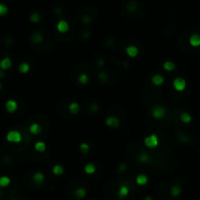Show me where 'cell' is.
I'll return each mask as SVG.
<instances>
[{"mask_svg":"<svg viewBox=\"0 0 200 200\" xmlns=\"http://www.w3.org/2000/svg\"><path fill=\"white\" fill-rule=\"evenodd\" d=\"M23 139L22 134L19 131H10L6 134V140L12 143H20Z\"/></svg>","mask_w":200,"mask_h":200,"instance_id":"2","label":"cell"},{"mask_svg":"<svg viewBox=\"0 0 200 200\" xmlns=\"http://www.w3.org/2000/svg\"><path fill=\"white\" fill-rule=\"evenodd\" d=\"M126 169H127V165L126 164H121V166H120V168H119V173H122V172H125L126 171Z\"/></svg>","mask_w":200,"mask_h":200,"instance_id":"36","label":"cell"},{"mask_svg":"<svg viewBox=\"0 0 200 200\" xmlns=\"http://www.w3.org/2000/svg\"><path fill=\"white\" fill-rule=\"evenodd\" d=\"M125 51H126L127 55H128L129 57H131V58L136 57V56L138 55V53H139L138 47L134 46V45H129V46H127L125 48Z\"/></svg>","mask_w":200,"mask_h":200,"instance_id":"7","label":"cell"},{"mask_svg":"<svg viewBox=\"0 0 200 200\" xmlns=\"http://www.w3.org/2000/svg\"><path fill=\"white\" fill-rule=\"evenodd\" d=\"M0 198H1V194H0Z\"/></svg>","mask_w":200,"mask_h":200,"instance_id":"41","label":"cell"},{"mask_svg":"<svg viewBox=\"0 0 200 200\" xmlns=\"http://www.w3.org/2000/svg\"><path fill=\"white\" fill-rule=\"evenodd\" d=\"M136 183L138 185H145L148 183V178L145 175L140 174V175H138L136 177Z\"/></svg>","mask_w":200,"mask_h":200,"instance_id":"23","label":"cell"},{"mask_svg":"<svg viewBox=\"0 0 200 200\" xmlns=\"http://www.w3.org/2000/svg\"><path fill=\"white\" fill-rule=\"evenodd\" d=\"M34 149L38 151V152H44L46 150V144L43 141H37L34 144Z\"/></svg>","mask_w":200,"mask_h":200,"instance_id":"27","label":"cell"},{"mask_svg":"<svg viewBox=\"0 0 200 200\" xmlns=\"http://www.w3.org/2000/svg\"><path fill=\"white\" fill-rule=\"evenodd\" d=\"M12 60L9 57H4L3 59L0 60V69L3 70V71H6V70H9L11 67H12Z\"/></svg>","mask_w":200,"mask_h":200,"instance_id":"10","label":"cell"},{"mask_svg":"<svg viewBox=\"0 0 200 200\" xmlns=\"http://www.w3.org/2000/svg\"><path fill=\"white\" fill-rule=\"evenodd\" d=\"M105 124H106L108 127H110V128L115 129L120 126V120H119L116 116H109V117L106 119V121H105Z\"/></svg>","mask_w":200,"mask_h":200,"instance_id":"5","label":"cell"},{"mask_svg":"<svg viewBox=\"0 0 200 200\" xmlns=\"http://www.w3.org/2000/svg\"><path fill=\"white\" fill-rule=\"evenodd\" d=\"M8 13V7L5 4L0 3V16H5Z\"/></svg>","mask_w":200,"mask_h":200,"instance_id":"33","label":"cell"},{"mask_svg":"<svg viewBox=\"0 0 200 200\" xmlns=\"http://www.w3.org/2000/svg\"><path fill=\"white\" fill-rule=\"evenodd\" d=\"M90 145L87 144V143H85V142H83L82 143V144L80 145V152H82L83 154H87L88 153V151H90Z\"/></svg>","mask_w":200,"mask_h":200,"instance_id":"31","label":"cell"},{"mask_svg":"<svg viewBox=\"0 0 200 200\" xmlns=\"http://www.w3.org/2000/svg\"><path fill=\"white\" fill-rule=\"evenodd\" d=\"M137 7H138V4H137V2L134 1V0H131V1H129L128 3L126 4V9L131 13L136 12L137 10Z\"/></svg>","mask_w":200,"mask_h":200,"instance_id":"16","label":"cell"},{"mask_svg":"<svg viewBox=\"0 0 200 200\" xmlns=\"http://www.w3.org/2000/svg\"><path fill=\"white\" fill-rule=\"evenodd\" d=\"M96 171V167L93 163H87L85 166V172L87 175H92Z\"/></svg>","mask_w":200,"mask_h":200,"instance_id":"24","label":"cell"},{"mask_svg":"<svg viewBox=\"0 0 200 200\" xmlns=\"http://www.w3.org/2000/svg\"><path fill=\"white\" fill-rule=\"evenodd\" d=\"M91 22V18H90V16H88V15H85V16H83V18H82V23L83 24H85V25H88Z\"/></svg>","mask_w":200,"mask_h":200,"instance_id":"34","label":"cell"},{"mask_svg":"<svg viewBox=\"0 0 200 200\" xmlns=\"http://www.w3.org/2000/svg\"><path fill=\"white\" fill-rule=\"evenodd\" d=\"M173 86H174L175 90L180 92V91H183L185 90L186 82H185V80L183 79V78L178 77V78H176V79L174 80V82H173Z\"/></svg>","mask_w":200,"mask_h":200,"instance_id":"4","label":"cell"},{"mask_svg":"<svg viewBox=\"0 0 200 200\" xmlns=\"http://www.w3.org/2000/svg\"><path fill=\"white\" fill-rule=\"evenodd\" d=\"M29 20H31V23L34 24H37L40 22V15L38 13H32L31 15V17H29Z\"/></svg>","mask_w":200,"mask_h":200,"instance_id":"30","label":"cell"},{"mask_svg":"<svg viewBox=\"0 0 200 200\" xmlns=\"http://www.w3.org/2000/svg\"><path fill=\"white\" fill-rule=\"evenodd\" d=\"M29 69H31V66H29V64L27 63V62H22L18 67V70L21 74H28L29 72Z\"/></svg>","mask_w":200,"mask_h":200,"instance_id":"19","label":"cell"},{"mask_svg":"<svg viewBox=\"0 0 200 200\" xmlns=\"http://www.w3.org/2000/svg\"><path fill=\"white\" fill-rule=\"evenodd\" d=\"M163 68L166 71L172 72L176 69V64L173 61H165L163 63Z\"/></svg>","mask_w":200,"mask_h":200,"instance_id":"25","label":"cell"},{"mask_svg":"<svg viewBox=\"0 0 200 200\" xmlns=\"http://www.w3.org/2000/svg\"><path fill=\"white\" fill-rule=\"evenodd\" d=\"M70 29V26L68 24V22H66L65 20H60L57 24V31L61 34H65Z\"/></svg>","mask_w":200,"mask_h":200,"instance_id":"9","label":"cell"},{"mask_svg":"<svg viewBox=\"0 0 200 200\" xmlns=\"http://www.w3.org/2000/svg\"><path fill=\"white\" fill-rule=\"evenodd\" d=\"M170 192H171V195L173 197H179L180 194H182V187H180V185H173L171 187V190H170Z\"/></svg>","mask_w":200,"mask_h":200,"instance_id":"21","label":"cell"},{"mask_svg":"<svg viewBox=\"0 0 200 200\" xmlns=\"http://www.w3.org/2000/svg\"><path fill=\"white\" fill-rule=\"evenodd\" d=\"M11 183V179L6 176H2L0 177V187H7Z\"/></svg>","mask_w":200,"mask_h":200,"instance_id":"26","label":"cell"},{"mask_svg":"<svg viewBox=\"0 0 200 200\" xmlns=\"http://www.w3.org/2000/svg\"><path fill=\"white\" fill-rule=\"evenodd\" d=\"M78 80L80 85H86L88 83V76L85 73H82L79 77H78Z\"/></svg>","mask_w":200,"mask_h":200,"instance_id":"28","label":"cell"},{"mask_svg":"<svg viewBox=\"0 0 200 200\" xmlns=\"http://www.w3.org/2000/svg\"><path fill=\"white\" fill-rule=\"evenodd\" d=\"M5 109L8 113H14L15 111H17L18 109V103L17 101L13 99L7 100L6 103H5Z\"/></svg>","mask_w":200,"mask_h":200,"instance_id":"6","label":"cell"},{"mask_svg":"<svg viewBox=\"0 0 200 200\" xmlns=\"http://www.w3.org/2000/svg\"><path fill=\"white\" fill-rule=\"evenodd\" d=\"M104 66V60L103 59H100V60H97V67H103Z\"/></svg>","mask_w":200,"mask_h":200,"instance_id":"37","label":"cell"},{"mask_svg":"<svg viewBox=\"0 0 200 200\" xmlns=\"http://www.w3.org/2000/svg\"><path fill=\"white\" fill-rule=\"evenodd\" d=\"M85 195H86V190L83 187H78L74 190V196L78 199L85 198Z\"/></svg>","mask_w":200,"mask_h":200,"instance_id":"17","label":"cell"},{"mask_svg":"<svg viewBox=\"0 0 200 200\" xmlns=\"http://www.w3.org/2000/svg\"><path fill=\"white\" fill-rule=\"evenodd\" d=\"M90 110L91 113H95L98 111V105H97L96 103H91L90 105Z\"/></svg>","mask_w":200,"mask_h":200,"instance_id":"35","label":"cell"},{"mask_svg":"<svg viewBox=\"0 0 200 200\" xmlns=\"http://www.w3.org/2000/svg\"><path fill=\"white\" fill-rule=\"evenodd\" d=\"M98 80L102 83L107 82L108 80V74L106 72H100L98 74Z\"/></svg>","mask_w":200,"mask_h":200,"instance_id":"32","label":"cell"},{"mask_svg":"<svg viewBox=\"0 0 200 200\" xmlns=\"http://www.w3.org/2000/svg\"><path fill=\"white\" fill-rule=\"evenodd\" d=\"M129 192V190L127 185H122L118 190V196L120 198H125V197L128 195Z\"/></svg>","mask_w":200,"mask_h":200,"instance_id":"22","label":"cell"},{"mask_svg":"<svg viewBox=\"0 0 200 200\" xmlns=\"http://www.w3.org/2000/svg\"><path fill=\"white\" fill-rule=\"evenodd\" d=\"M29 132H31V134H34V136H37V134H39L40 132L42 131L41 126H40L39 124H37V123L31 124V125L29 126Z\"/></svg>","mask_w":200,"mask_h":200,"instance_id":"14","label":"cell"},{"mask_svg":"<svg viewBox=\"0 0 200 200\" xmlns=\"http://www.w3.org/2000/svg\"><path fill=\"white\" fill-rule=\"evenodd\" d=\"M166 113H167L166 108L161 106V105H157V106L153 107L152 110H151V115H152V117L154 119H156V120H161V119H163L165 116H166Z\"/></svg>","mask_w":200,"mask_h":200,"instance_id":"1","label":"cell"},{"mask_svg":"<svg viewBox=\"0 0 200 200\" xmlns=\"http://www.w3.org/2000/svg\"><path fill=\"white\" fill-rule=\"evenodd\" d=\"M69 111L70 113H71L72 115H76L78 114V113L80 112V104L77 103V102H72V103H70L69 105Z\"/></svg>","mask_w":200,"mask_h":200,"instance_id":"18","label":"cell"},{"mask_svg":"<svg viewBox=\"0 0 200 200\" xmlns=\"http://www.w3.org/2000/svg\"><path fill=\"white\" fill-rule=\"evenodd\" d=\"M151 82H152V83L154 85L156 86H160L164 83L165 82V79L164 77L162 75H154L152 78H151Z\"/></svg>","mask_w":200,"mask_h":200,"instance_id":"13","label":"cell"},{"mask_svg":"<svg viewBox=\"0 0 200 200\" xmlns=\"http://www.w3.org/2000/svg\"><path fill=\"white\" fill-rule=\"evenodd\" d=\"M5 73L3 72V70L0 69V79H3V78H5Z\"/></svg>","mask_w":200,"mask_h":200,"instance_id":"38","label":"cell"},{"mask_svg":"<svg viewBox=\"0 0 200 200\" xmlns=\"http://www.w3.org/2000/svg\"><path fill=\"white\" fill-rule=\"evenodd\" d=\"M52 172H53L54 175L60 176V175H62L64 173V168L61 166V165H58L57 164V165H55V166H54L53 168H52Z\"/></svg>","mask_w":200,"mask_h":200,"instance_id":"29","label":"cell"},{"mask_svg":"<svg viewBox=\"0 0 200 200\" xmlns=\"http://www.w3.org/2000/svg\"><path fill=\"white\" fill-rule=\"evenodd\" d=\"M1 88H2V83H0V90H1Z\"/></svg>","mask_w":200,"mask_h":200,"instance_id":"40","label":"cell"},{"mask_svg":"<svg viewBox=\"0 0 200 200\" xmlns=\"http://www.w3.org/2000/svg\"><path fill=\"white\" fill-rule=\"evenodd\" d=\"M150 160H151L150 155L148 153L144 152V151H142V152H140L136 155V162H138L140 164L148 163Z\"/></svg>","mask_w":200,"mask_h":200,"instance_id":"8","label":"cell"},{"mask_svg":"<svg viewBox=\"0 0 200 200\" xmlns=\"http://www.w3.org/2000/svg\"><path fill=\"white\" fill-rule=\"evenodd\" d=\"M31 39L34 43L38 44V43H41L43 41V36L40 31H34L31 36Z\"/></svg>","mask_w":200,"mask_h":200,"instance_id":"15","label":"cell"},{"mask_svg":"<svg viewBox=\"0 0 200 200\" xmlns=\"http://www.w3.org/2000/svg\"><path fill=\"white\" fill-rule=\"evenodd\" d=\"M190 44L192 47H199L200 46V34H192L190 36Z\"/></svg>","mask_w":200,"mask_h":200,"instance_id":"11","label":"cell"},{"mask_svg":"<svg viewBox=\"0 0 200 200\" xmlns=\"http://www.w3.org/2000/svg\"><path fill=\"white\" fill-rule=\"evenodd\" d=\"M144 200H153V198H152L151 196H146V197L144 198Z\"/></svg>","mask_w":200,"mask_h":200,"instance_id":"39","label":"cell"},{"mask_svg":"<svg viewBox=\"0 0 200 200\" xmlns=\"http://www.w3.org/2000/svg\"><path fill=\"white\" fill-rule=\"evenodd\" d=\"M44 180H45L44 175L40 172H36L32 175V180H34L36 185H42V183H44Z\"/></svg>","mask_w":200,"mask_h":200,"instance_id":"12","label":"cell"},{"mask_svg":"<svg viewBox=\"0 0 200 200\" xmlns=\"http://www.w3.org/2000/svg\"><path fill=\"white\" fill-rule=\"evenodd\" d=\"M180 121H182L183 124H190V122L192 121V117H191V115L190 114V113H187V112L180 113Z\"/></svg>","mask_w":200,"mask_h":200,"instance_id":"20","label":"cell"},{"mask_svg":"<svg viewBox=\"0 0 200 200\" xmlns=\"http://www.w3.org/2000/svg\"><path fill=\"white\" fill-rule=\"evenodd\" d=\"M158 144H159V138L156 134H150L149 136L144 138V145L146 147L150 148V149L157 147Z\"/></svg>","mask_w":200,"mask_h":200,"instance_id":"3","label":"cell"}]
</instances>
